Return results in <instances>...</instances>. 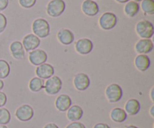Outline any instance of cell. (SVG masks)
Returning <instances> with one entry per match:
<instances>
[{"mask_svg": "<svg viewBox=\"0 0 154 128\" xmlns=\"http://www.w3.org/2000/svg\"><path fill=\"white\" fill-rule=\"evenodd\" d=\"M33 34L39 38H45L49 36L51 31L50 24L46 19L43 18H38L35 19L32 25Z\"/></svg>", "mask_w": 154, "mask_h": 128, "instance_id": "6da1fadb", "label": "cell"}, {"mask_svg": "<svg viewBox=\"0 0 154 128\" xmlns=\"http://www.w3.org/2000/svg\"><path fill=\"white\" fill-rule=\"evenodd\" d=\"M135 31L138 35L141 38L150 39L153 36L154 27L150 21L143 19L136 24Z\"/></svg>", "mask_w": 154, "mask_h": 128, "instance_id": "7a4b0ae2", "label": "cell"}, {"mask_svg": "<svg viewBox=\"0 0 154 128\" xmlns=\"http://www.w3.org/2000/svg\"><path fill=\"white\" fill-rule=\"evenodd\" d=\"M63 87V81L58 76H53L45 82V91L49 95L58 94Z\"/></svg>", "mask_w": 154, "mask_h": 128, "instance_id": "3957f363", "label": "cell"}, {"mask_svg": "<svg viewBox=\"0 0 154 128\" xmlns=\"http://www.w3.org/2000/svg\"><path fill=\"white\" fill-rule=\"evenodd\" d=\"M66 10L64 0H51L47 5V13L52 17H58Z\"/></svg>", "mask_w": 154, "mask_h": 128, "instance_id": "277c9868", "label": "cell"}, {"mask_svg": "<svg viewBox=\"0 0 154 128\" xmlns=\"http://www.w3.org/2000/svg\"><path fill=\"white\" fill-rule=\"evenodd\" d=\"M123 89L117 83L110 84L105 89V97L110 103H117L123 97Z\"/></svg>", "mask_w": 154, "mask_h": 128, "instance_id": "5b68a950", "label": "cell"}, {"mask_svg": "<svg viewBox=\"0 0 154 128\" xmlns=\"http://www.w3.org/2000/svg\"><path fill=\"white\" fill-rule=\"evenodd\" d=\"M117 21L116 14L112 12H105L99 18V23L103 30H111L116 26Z\"/></svg>", "mask_w": 154, "mask_h": 128, "instance_id": "8992f818", "label": "cell"}, {"mask_svg": "<svg viewBox=\"0 0 154 128\" xmlns=\"http://www.w3.org/2000/svg\"><path fill=\"white\" fill-rule=\"evenodd\" d=\"M15 116L19 121L23 122L29 121L34 116V109L28 104L22 105L17 109Z\"/></svg>", "mask_w": 154, "mask_h": 128, "instance_id": "52a82bcc", "label": "cell"}, {"mask_svg": "<svg viewBox=\"0 0 154 128\" xmlns=\"http://www.w3.org/2000/svg\"><path fill=\"white\" fill-rule=\"evenodd\" d=\"M48 60V54L43 49H36L29 53V61L32 65L39 66L46 63Z\"/></svg>", "mask_w": 154, "mask_h": 128, "instance_id": "ba28073f", "label": "cell"}, {"mask_svg": "<svg viewBox=\"0 0 154 128\" xmlns=\"http://www.w3.org/2000/svg\"><path fill=\"white\" fill-rule=\"evenodd\" d=\"M21 43L26 52H31L40 46L41 40L34 34H28L23 37Z\"/></svg>", "mask_w": 154, "mask_h": 128, "instance_id": "9c48e42d", "label": "cell"}, {"mask_svg": "<svg viewBox=\"0 0 154 128\" xmlns=\"http://www.w3.org/2000/svg\"><path fill=\"white\" fill-rule=\"evenodd\" d=\"M75 50L81 55H88L93 51V43L88 38H81L75 43Z\"/></svg>", "mask_w": 154, "mask_h": 128, "instance_id": "30bf717a", "label": "cell"}, {"mask_svg": "<svg viewBox=\"0 0 154 128\" xmlns=\"http://www.w3.org/2000/svg\"><path fill=\"white\" fill-rule=\"evenodd\" d=\"M74 86L77 90L84 91L87 90L90 85V79L87 74L84 73H79L76 74L73 80Z\"/></svg>", "mask_w": 154, "mask_h": 128, "instance_id": "8fae6325", "label": "cell"}, {"mask_svg": "<svg viewBox=\"0 0 154 128\" xmlns=\"http://www.w3.org/2000/svg\"><path fill=\"white\" fill-rule=\"evenodd\" d=\"M54 67L51 64L44 63L41 65L37 66L35 69V74L37 77L42 79H48L54 75Z\"/></svg>", "mask_w": 154, "mask_h": 128, "instance_id": "7c38bea8", "label": "cell"}, {"mask_svg": "<svg viewBox=\"0 0 154 128\" xmlns=\"http://www.w3.org/2000/svg\"><path fill=\"white\" fill-rule=\"evenodd\" d=\"M154 47L153 42L150 39L141 38L138 40L135 46V49L138 54H148L153 51Z\"/></svg>", "mask_w": 154, "mask_h": 128, "instance_id": "4fadbf2b", "label": "cell"}, {"mask_svg": "<svg viewBox=\"0 0 154 128\" xmlns=\"http://www.w3.org/2000/svg\"><path fill=\"white\" fill-rule=\"evenodd\" d=\"M81 10L83 13L88 16H94L99 12V7L93 0H85L82 3Z\"/></svg>", "mask_w": 154, "mask_h": 128, "instance_id": "5bb4252c", "label": "cell"}, {"mask_svg": "<svg viewBox=\"0 0 154 128\" xmlns=\"http://www.w3.org/2000/svg\"><path fill=\"white\" fill-rule=\"evenodd\" d=\"M72 100L68 94H61L56 99L55 106L60 112H66L72 106Z\"/></svg>", "mask_w": 154, "mask_h": 128, "instance_id": "9a60e30c", "label": "cell"}, {"mask_svg": "<svg viewBox=\"0 0 154 128\" xmlns=\"http://www.w3.org/2000/svg\"><path fill=\"white\" fill-rule=\"evenodd\" d=\"M135 66L139 71L144 72L148 70L151 64L150 57L144 54H139L135 58Z\"/></svg>", "mask_w": 154, "mask_h": 128, "instance_id": "2e32d148", "label": "cell"}, {"mask_svg": "<svg viewBox=\"0 0 154 128\" xmlns=\"http://www.w3.org/2000/svg\"><path fill=\"white\" fill-rule=\"evenodd\" d=\"M57 38L62 44L70 45L75 40V35L71 30L62 28L57 33Z\"/></svg>", "mask_w": 154, "mask_h": 128, "instance_id": "e0dca14e", "label": "cell"}, {"mask_svg": "<svg viewBox=\"0 0 154 128\" xmlns=\"http://www.w3.org/2000/svg\"><path fill=\"white\" fill-rule=\"evenodd\" d=\"M10 51L14 58L21 60L25 57V49L20 41H14L10 45Z\"/></svg>", "mask_w": 154, "mask_h": 128, "instance_id": "ac0fdd59", "label": "cell"}, {"mask_svg": "<svg viewBox=\"0 0 154 128\" xmlns=\"http://www.w3.org/2000/svg\"><path fill=\"white\" fill-rule=\"evenodd\" d=\"M83 115H84V110L78 105H74V106H71L67 110V113H66V117H67L68 120L72 121V122L81 120Z\"/></svg>", "mask_w": 154, "mask_h": 128, "instance_id": "d6986e66", "label": "cell"}, {"mask_svg": "<svg viewBox=\"0 0 154 128\" xmlns=\"http://www.w3.org/2000/svg\"><path fill=\"white\" fill-rule=\"evenodd\" d=\"M124 110L127 115H136L141 110V103L136 99H129L125 104Z\"/></svg>", "mask_w": 154, "mask_h": 128, "instance_id": "ffe728a7", "label": "cell"}, {"mask_svg": "<svg viewBox=\"0 0 154 128\" xmlns=\"http://www.w3.org/2000/svg\"><path fill=\"white\" fill-rule=\"evenodd\" d=\"M111 120L116 123H123L127 118V114L122 108L116 107L111 111L110 114Z\"/></svg>", "mask_w": 154, "mask_h": 128, "instance_id": "44dd1931", "label": "cell"}, {"mask_svg": "<svg viewBox=\"0 0 154 128\" xmlns=\"http://www.w3.org/2000/svg\"><path fill=\"white\" fill-rule=\"evenodd\" d=\"M140 10V6L138 2L134 1H129L126 2L124 7V13L129 17H134L138 13Z\"/></svg>", "mask_w": 154, "mask_h": 128, "instance_id": "7402d4cb", "label": "cell"}, {"mask_svg": "<svg viewBox=\"0 0 154 128\" xmlns=\"http://www.w3.org/2000/svg\"><path fill=\"white\" fill-rule=\"evenodd\" d=\"M45 87V81L44 79L38 77L32 78L29 82V88L32 92H38Z\"/></svg>", "mask_w": 154, "mask_h": 128, "instance_id": "603a6c76", "label": "cell"}, {"mask_svg": "<svg viewBox=\"0 0 154 128\" xmlns=\"http://www.w3.org/2000/svg\"><path fill=\"white\" fill-rule=\"evenodd\" d=\"M141 7L145 15L154 14V0H142Z\"/></svg>", "mask_w": 154, "mask_h": 128, "instance_id": "cb8c5ba5", "label": "cell"}, {"mask_svg": "<svg viewBox=\"0 0 154 128\" xmlns=\"http://www.w3.org/2000/svg\"><path fill=\"white\" fill-rule=\"evenodd\" d=\"M11 72V67L8 62L4 59H0V79H6Z\"/></svg>", "mask_w": 154, "mask_h": 128, "instance_id": "d4e9b609", "label": "cell"}, {"mask_svg": "<svg viewBox=\"0 0 154 128\" xmlns=\"http://www.w3.org/2000/svg\"><path fill=\"white\" fill-rule=\"evenodd\" d=\"M11 113L6 108H0V124L6 125L11 121Z\"/></svg>", "mask_w": 154, "mask_h": 128, "instance_id": "484cf974", "label": "cell"}, {"mask_svg": "<svg viewBox=\"0 0 154 128\" xmlns=\"http://www.w3.org/2000/svg\"><path fill=\"white\" fill-rule=\"evenodd\" d=\"M36 0H19L20 5L24 8H31L35 4Z\"/></svg>", "mask_w": 154, "mask_h": 128, "instance_id": "4316f807", "label": "cell"}, {"mask_svg": "<svg viewBox=\"0 0 154 128\" xmlns=\"http://www.w3.org/2000/svg\"><path fill=\"white\" fill-rule=\"evenodd\" d=\"M7 26V18L3 13H0V34L4 31Z\"/></svg>", "mask_w": 154, "mask_h": 128, "instance_id": "83f0119b", "label": "cell"}, {"mask_svg": "<svg viewBox=\"0 0 154 128\" xmlns=\"http://www.w3.org/2000/svg\"><path fill=\"white\" fill-rule=\"evenodd\" d=\"M66 128H86V127L83 123L79 122V121H74L68 124Z\"/></svg>", "mask_w": 154, "mask_h": 128, "instance_id": "f1b7e54d", "label": "cell"}, {"mask_svg": "<svg viewBox=\"0 0 154 128\" xmlns=\"http://www.w3.org/2000/svg\"><path fill=\"white\" fill-rule=\"evenodd\" d=\"M7 103V95L5 93L0 91V108L3 107Z\"/></svg>", "mask_w": 154, "mask_h": 128, "instance_id": "f546056e", "label": "cell"}, {"mask_svg": "<svg viewBox=\"0 0 154 128\" xmlns=\"http://www.w3.org/2000/svg\"><path fill=\"white\" fill-rule=\"evenodd\" d=\"M9 0H0V11L5 10L8 5Z\"/></svg>", "mask_w": 154, "mask_h": 128, "instance_id": "4dcf8cb0", "label": "cell"}, {"mask_svg": "<svg viewBox=\"0 0 154 128\" xmlns=\"http://www.w3.org/2000/svg\"><path fill=\"white\" fill-rule=\"evenodd\" d=\"M93 128H111L108 124L105 123H98V124H95Z\"/></svg>", "mask_w": 154, "mask_h": 128, "instance_id": "1f68e13d", "label": "cell"}, {"mask_svg": "<svg viewBox=\"0 0 154 128\" xmlns=\"http://www.w3.org/2000/svg\"><path fill=\"white\" fill-rule=\"evenodd\" d=\"M44 128H60L57 125L54 123H49V124H47L44 127Z\"/></svg>", "mask_w": 154, "mask_h": 128, "instance_id": "d6a6232c", "label": "cell"}, {"mask_svg": "<svg viewBox=\"0 0 154 128\" xmlns=\"http://www.w3.org/2000/svg\"><path fill=\"white\" fill-rule=\"evenodd\" d=\"M150 115H151L152 118H154V106H152L151 108H150Z\"/></svg>", "mask_w": 154, "mask_h": 128, "instance_id": "836d02e7", "label": "cell"}, {"mask_svg": "<svg viewBox=\"0 0 154 128\" xmlns=\"http://www.w3.org/2000/svg\"><path fill=\"white\" fill-rule=\"evenodd\" d=\"M118 3H120V4H124V3H126L128 2L129 1H130V0H115Z\"/></svg>", "mask_w": 154, "mask_h": 128, "instance_id": "e575fe53", "label": "cell"}, {"mask_svg": "<svg viewBox=\"0 0 154 128\" xmlns=\"http://www.w3.org/2000/svg\"><path fill=\"white\" fill-rule=\"evenodd\" d=\"M4 85H5L4 81H3L2 79H0V91L2 90V88H4Z\"/></svg>", "mask_w": 154, "mask_h": 128, "instance_id": "d590c367", "label": "cell"}, {"mask_svg": "<svg viewBox=\"0 0 154 128\" xmlns=\"http://www.w3.org/2000/svg\"><path fill=\"white\" fill-rule=\"evenodd\" d=\"M153 90H154V88L153 87L151 89V91H150V98H151V100L152 101H154V99H153Z\"/></svg>", "mask_w": 154, "mask_h": 128, "instance_id": "8d00e7d4", "label": "cell"}, {"mask_svg": "<svg viewBox=\"0 0 154 128\" xmlns=\"http://www.w3.org/2000/svg\"><path fill=\"white\" fill-rule=\"evenodd\" d=\"M126 128H138V127H136V126H135V125H129V126H127Z\"/></svg>", "mask_w": 154, "mask_h": 128, "instance_id": "74e56055", "label": "cell"}, {"mask_svg": "<svg viewBox=\"0 0 154 128\" xmlns=\"http://www.w3.org/2000/svg\"><path fill=\"white\" fill-rule=\"evenodd\" d=\"M0 128H8L6 125H3V124H0Z\"/></svg>", "mask_w": 154, "mask_h": 128, "instance_id": "f35d334b", "label": "cell"}, {"mask_svg": "<svg viewBox=\"0 0 154 128\" xmlns=\"http://www.w3.org/2000/svg\"><path fill=\"white\" fill-rule=\"evenodd\" d=\"M133 1H135V2H140V1H142V0H133Z\"/></svg>", "mask_w": 154, "mask_h": 128, "instance_id": "ab89813d", "label": "cell"}, {"mask_svg": "<svg viewBox=\"0 0 154 128\" xmlns=\"http://www.w3.org/2000/svg\"><path fill=\"white\" fill-rule=\"evenodd\" d=\"M93 1H94V0H93Z\"/></svg>", "mask_w": 154, "mask_h": 128, "instance_id": "60d3db41", "label": "cell"}]
</instances>
